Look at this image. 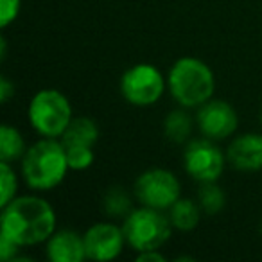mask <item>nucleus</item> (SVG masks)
I'll use <instances>...</instances> for the list:
<instances>
[{
  "instance_id": "nucleus-5",
  "label": "nucleus",
  "mask_w": 262,
  "mask_h": 262,
  "mask_svg": "<svg viewBox=\"0 0 262 262\" xmlns=\"http://www.w3.org/2000/svg\"><path fill=\"white\" fill-rule=\"evenodd\" d=\"M122 230L127 246L137 253H142L149 250H160L171 239L174 228L164 210L140 205L124 217Z\"/></svg>"
},
{
  "instance_id": "nucleus-8",
  "label": "nucleus",
  "mask_w": 262,
  "mask_h": 262,
  "mask_svg": "<svg viewBox=\"0 0 262 262\" xmlns=\"http://www.w3.org/2000/svg\"><path fill=\"white\" fill-rule=\"evenodd\" d=\"M226 162V153L215 146V140L207 137L190 140L183 151V169L200 185L217 182L225 171Z\"/></svg>"
},
{
  "instance_id": "nucleus-20",
  "label": "nucleus",
  "mask_w": 262,
  "mask_h": 262,
  "mask_svg": "<svg viewBox=\"0 0 262 262\" xmlns=\"http://www.w3.org/2000/svg\"><path fill=\"white\" fill-rule=\"evenodd\" d=\"M65 151L70 171H86L95 162L94 147H65Z\"/></svg>"
},
{
  "instance_id": "nucleus-1",
  "label": "nucleus",
  "mask_w": 262,
  "mask_h": 262,
  "mask_svg": "<svg viewBox=\"0 0 262 262\" xmlns=\"http://www.w3.org/2000/svg\"><path fill=\"white\" fill-rule=\"evenodd\" d=\"M56 210L38 194L16 196L2 207L0 233L8 235L22 248L47 243L49 237L56 232Z\"/></svg>"
},
{
  "instance_id": "nucleus-26",
  "label": "nucleus",
  "mask_w": 262,
  "mask_h": 262,
  "mask_svg": "<svg viewBox=\"0 0 262 262\" xmlns=\"http://www.w3.org/2000/svg\"><path fill=\"white\" fill-rule=\"evenodd\" d=\"M260 122H262V110H260Z\"/></svg>"
},
{
  "instance_id": "nucleus-16",
  "label": "nucleus",
  "mask_w": 262,
  "mask_h": 262,
  "mask_svg": "<svg viewBox=\"0 0 262 262\" xmlns=\"http://www.w3.org/2000/svg\"><path fill=\"white\" fill-rule=\"evenodd\" d=\"M187 108L180 106L178 110H172L165 115L164 119V135L167 140L174 144H183L192 133V117L185 112Z\"/></svg>"
},
{
  "instance_id": "nucleus-4",
  "label": "nucleus",
  "mask_w": 262,
  "mask_h": 262,
  "mask_svg": "<svg viewBox=\"0 0 262 262\" xmlns=\"http://www.w3.org/2000/svg\"><path fill=\"white\" fill-rule=\"evenodd\" d=\"M27 119L40 137L61 139L74 119V110L63 92L56 88H41L31 97Z\"/></svg>"
},
{
  "instance_id": "nucleus-17",
  "label": "nucleus",
  "mask_w": 262,
  "mask_h": 262,
  "mask_svg": "<svg viewBox=\"0 0 262 262\" xmlns=\"http://www.w3.org/2000/svg\"><path fill=\"white\" fill-rule=\"evenodd\" d=\"M133 200H131L129 192L124 187H110L102 196V210L108 217H126L131 210H133Z\"/></svg>"
},
{
  "instance_id": "nucleus-24",
  "label": "nucleus",
  "mask_w": 262,
  "mask_h": 262,
  "mask_svg": "<svg viewBox=\"0 0 262 262\" xmlns=\"http://www.w3.org/2000/svg\"><path fill=\"white\" fill-rule=\"evenodd\" d=\"M137 260L139 262H165V255L160 253V250H149V251H142V253L137 255Z\"/></svg>"
},
{
  "instance_id": "nucleus-2",
  "label": "nucleus",
  "mask_w": 262,
  "mask_h": 262,
  "mask_svg": "<svg viewBox=\"0 0 262 262\" xmlns=\"http://www.w3.org/2000/svg\"><path fill=\"white\" fill-rule=\"evenodd\" d=\"M70 171L65 146L59 139H43L27 147L20 160V174L29 189L36 192L54 190L65 182Z\"/></svg>"
},
{
  "instance_id": "nucleus-18",
  "label": "nucleus",
  "mask_w": 262,
  "mask_h": 262,
  "mask_svg": "<svg viewBox=\"0 0 262 262\" xmlns=\"http://www.w3.org/2000/svg\"><path fill=\"white\" fill-rule=\"evenodd\" d=\"M198 203L205 214H219L226 205V194L217 185V182L201 183L200 192H198Z\"/></svg>"
},
{
  "instance_id": "nucleus-14",
  "label": "nucleus",
  "mask_w": 262,
  "mask_h": 262,
  "mask_svg": "<svg viewBox=\"0 0 262 262\" xmlns=\"http://www.w3.org/2000/svg\"><path fill=\"white\" fill-rule=\"evenodd\" d=\"M201 207L198 201L189 198H180L167 210L171 225L178 232H192L201 221Z\"/></svg>"
},
{
  "instance_id": "nucleus-21",
  "label": "nucleus",
  "mask_w": 262,
  "mask_h": 262,
  "mask_svg": "<svg viewBox=\"0 0 262 262\" xmlns=\"http://www.w3.org/2000/svg\"><path fill=\"white\" fill-rule=\"evenodd\" d=\"M22 0H0V27L8 29L18 18Z\"/></svg>"
},
{
  "instance_id": "nucleus-6",
  "label": "nucleus",
  "mask_w": 262,
  "mask_h": 262,
  "mask_svg": "<svg viewBox=\"0 0 262 262\" xmlns=\"http://www.w3.org/2000/svg\"><path fill=\"white\" fill-rule=\"evenodd\" d=\"M120 95L135 108H149L164 97L167 76L153 63H137L120 76Z\"/></svg>"
},
{
  "instance_id": "nucleus-13",
  "label": "nucleus",
  "mask_w": 262,
  "mask_h": 262,
  "mask_svg": "<svg viewBox=\"0 0 262 262\" xmlns=\"http://www.w3.org/2000/svg\"><path fill=\"white\" fill-rule=\"evenodd\" d=\"M99 126L90 117H74L59 140L65 147H94L99 140Z\"/></svg>"
},
{
  "instance_id": "nucleus-11",
  "label": "nucleus",
  "mask_w": 262,
  "mask_h": 262,
  "mask_svg": "<svg viewBox=\"0 0 262 262\" xmlns=\"http://www.w3.org/2000/svg\"><path fill=\"white\" fill-rule=\"evenodd\" d=\"M228 164L237 171L255 172L262 169V135L244 133L230 142L226 147Z\"/></svg>"
},
{
  "instance_id": "nucleus-3",
  "label": "nucleus",
  "mask_w": 262,
  "mask_h": 262,
  "mask_svg": "<svg viewBox=\"0 0 262 262\" xmlns=\"http://www.w3.org/2000/svg\"><path fill=\"white\" fill-rule=\"evenodd\" d=\"M167 90L182 108H200L214 97V70L194 56L178 58L167 72Z\"/></svg>"
},
{
  "instance_id": "nucleus-19",
  "label": "nucleus",
  "mask_w": 262,
  "mask_h": 262,
  "mask_svg": "<svg viewBox=\"0 0 262 262\" xmlns=\"http://www.w3.org/2000/svg\"><path fill=\"white\" fill-rule=\"evenodd\" d=\"M0 187H2V200H0L2 207L18 196V174L9 162H0Z\"/></svg>"
},
{
  "instance_id": "nucleus-25",
  "label": "nucleus",
  "mask_w": 262,
  "mask_h": 262,
  "mask_svg": "<svg viewBox=\"0 0 262 262\" xmlns=\"http://www.w3.org/2000/svg\"><path fill=\"white\" fill-rule=\"evenodd\" d=\"M258 230H260V233H262V221H260V226H258Z\"/></svg>"
},
{
  "instance_id": "nucleus-15",
  "label": "nucleus",
  "mask_w": 262,
  "mask_h": 262,
  "mask_svg": "<svg viewBox=\"0 0 262 262\" xmlns=\"http://www.w3.org/2000/svg\"><path fill=\"white\" fill-rule=\"evenodd\" d=\"M26 151V139L18 127L11 126V124H2L0 127V162L13 164L16 160H22Z\"/></svg>"
},
{
  "instance_id": "nucleus-9",
  "label": "nucleus",
  "mask_w": 262,
  "mask_h": 262,
  "mask_svg": "<svg viewBox=\"0 0 262 262\" xmlns=\"http://www.w3.org/2000/svg\"><path fill=\"white\" fill-rule=\"evenodd\" d=\"M196 126L201 137L210 140H225L232 137L239 127V115L230 102L214 99L201 104L196 112Z\"/></svg>"
},
{
  "instance_id": "nucleus-12",
  "label": "nucleus",
  "mask_w": 262,
  "mask_h": 262,
  "mask_svg": "<svg viewBox=\"0 0 262 262\" xmlns=\"http://www.w3.org/2000/svg\"><path fill=\"white\" fill-rule=\"evenodd\" d=\"M45 253L51 262H83L88 258L83 233L70 228L56 230L45 243Z\"/></svg>"
},
{
  "instance_id": "nucleus-22",
  "label": "nucleus",
  "mask_w": 262,
  "mask_h": 262,
  "mask_svg": "<svg viewBox=\"0 0 262 262\" xmlns=\"http://www.w3.org/2000/svg\"><path fill=\"white\" fill-rule=\"evenodd\" d=\"M20 250H22V246H18V244L13 239H9L8 235L0 233V260L13 262L16 255L20 253Z\"/></svg>"
},
{
  "instance_id": "nucleus-10",
  "label": "nucleus",
  "mask_w": 262,
  "mask_h": 262,
  "mask_svg": "<svg viewBox=\"0 0 262 262\" xmlns=\"http://www.w3.org/2000/svg\"><path fill=\"white\" fill-rule=\"evenodd\" d=\"M84 237V248L86 257L95 262H110L120 257L124 246H126V235H124L122 225H115L113 221H99L94 223Z\"/></svg>"
},
{
  "instance_id": "nucleus-23",
  "label": "nucleus",
  "mask_w": 262,
  "mask_h": 262,
  "mask_svg": "<svg viewBox=\"0 0 262 262\" xmlns=\"http://www.w3.org/2000/svg\"><path fill=\"white\" fill-rule=\"evenodd\" d=\"M13 97H15V83H11L8 76H2L0 77V102L8 104Z\"/></svg>"
},
{
  "instance_id": "nucleus-7",
  "label": "nucleus",
  "mask_w": 262,
  "mask_h": 262,
  "mask_svg": "<svg viewBox=\"0 0 262 262\" xmlns=\"http://www.w3.org/2000/svg\"><path fill=\"white\" fill-rule=\"evenodd\" d=\"M135 200L144 207L167 212L182 198V183L172 171L153 167L140 172L133 183Z\"/></svg>"
}]
</instances>
